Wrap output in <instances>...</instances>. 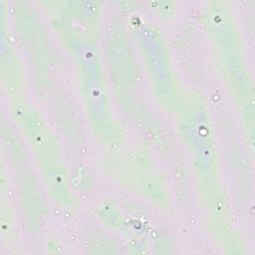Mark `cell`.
Masks as SVG:
<instances>
[{
	"label": "cell",
	"mask_w": 255,
	"mask_h": 255,
	"mask_svg": "<svg viewBox=\"0 0 255 255\" xmlns=\"http://www.w3.org/2000/svg\"><path fill=\"white\" fill-rule=\"evenodd\" d=\"M178 129L191 151L199 178L203 198L213 213L224 208L218 162L209 116L204 103L198 98H187L186 104L177 115Z\"/></svg>",
	"instance_id": "6da1fadb"
},
{
	"label": "cell",
	"mask_w": 255,
	"mask_h": 255,
	"mask_svg": "<svg viewBox=\"0 0 255 255\" xmlns=\"http://www.w3.org/2000/svg\"><path fill=\"white\" fill-rule=\"evenodd\" d=\"M207 33L214 43L223 76L243 107L253 109V88L246 70L239 33L229 7L222 1L207 3Z\"/></svg>",
	"instance_id": "7a4b0ae2"
},
{
	"label": "cell",
	"mask_w": 255,
	"mask_h": 255,
	"mask_svg": "<svg viewBox=\"0 0 255 255\" xmlns=\"http://www.w3.org/2000/svg\"><path fill=\"white\" fill-rule=\"evenodd\" d=\"M130 28L149 74L155 97L166 110L177 116L187 98L183 96L175 78L164 39L152 24L138 16L131 17Z\"/></svg>",
	"instance_id": "3957f363"
},
{
	"label": "cell",
	"mask_w": 255,
	"mask_h": 255,
	"mask_svg": "<svg viewBox=\"0 0 255 255\" xmlns=\"http://www.w3.org/2000/svg\"><path fill=\"white\" fill-rule=\"evenodd\" d=\"M80 92L97 137L111 148L118 147L123 140V132L113 117L104 76L80 75Z\"/></svg>",
	"instance_id": "277c9868"
},
{
	"label": "cell",
	"mask_w": 255,
	"mask_h": 255,
	"mask_svg": "<svg viewBox=\"0 0 255 255\" xmlns=\"http://www.w3.org/2000/svg\"><path fill=\"white\" fill-rule=\"evenodd\" d=\"M11 111L39 161L40 168L60 160L56 137L42 120L40 114L22 96L12 97Z\"/></svg>",
	"instance_id": "5b68a950"
},
{
	"label": "cell",
	"mask_w": 255,
	"mask_h": 255,
	"mask_svg": "<svg viewBox=\"0 0 255 255\" xmlns=\"http://www.w3.org/2000/svg\"><path fill=\"white\" fill-rule=\"evenodd\" d=\"M106 58L116 90L129 94L137 83V67L124 23L114 21L106 39Z\"/></svg>",
	"instance_id": "8992f818"
},
{
	"label": "cell",
	"mask_w": 255,
	"mask_h": 255,
	"mask_svg": "<svg viewBox=\"0 0 255 255\" xmlns=\"http://www.w3.org/2000/svg\"><path fill=\"white\" fill-rule=\"evenodd\" d=\"M55 25L64 44L75 60L80 75L104 76L95 35L78 32L62 24L55 23Z\"/></svg>",
	"instance_id": "52a82bcc"
},
{
	"label": "cell",
	"mask_w": 255,
	"mask_h": 255,
	"mask_svg": "<svg viewBox=\"0 0 255 255\" xmlns=\"http://www.w3.org/2000/svg\"><path fill=\"white\" fill-rule=\"evenodd\" d=\"M1 23V76L11 97H17L21 96L23 87L22 67L6 34L3 14Z\"/></svg>",
	"instance_id": "ba28073f"
},
{
	"label": "cell",
	"mask_w": 255,
	"mask_h": 255,
	"mask_svg": "<svg viewBox=\"0 0 255 255\" xmlns=\"http://www.w3.org/2000/svg\"><path fill=\"white\" fill-rule=\"evenodd\" d=\"M41 170L53 200L61 207H71L73 194L70 188V178L61 160L47 165Z\"/></svg>",
	"instance_id": "9c48e42d"
},
{
	"label": "cell",
	"mask_w": 255,
	"mask_h": 255,
	"mask_svg": "<svg viewBox=\"0 0 255 255\" xmlns=\"http://www.w3.org/2000/svg\"><path fill=\"white\" fill-rule=\"evenodd\" d=\"M153 7L152 9L155 10L159 15L167 17L170 16L173 11H174V3L173 2H167V1H162V2H153L151 4Z\"/></svg>",
	"instance_id": "30bf717a"
}]
</instances>
